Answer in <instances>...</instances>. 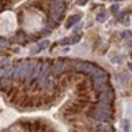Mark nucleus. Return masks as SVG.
<instances>
[{"label":"nucleus","instance_id":"obj_1","mask_svg":"<svg viewBox=\"0 0 132 132\" xmlns=\"http://www.w3.org/2000/svg\"><path fill=\"white\" fill-rule=\"evenodd\" d=\"M15 28V15L11 11H6L0 15V33L8 34Z\"/></svg>","mask_w":132,"mask_h":132},{"label":"nucleus","instance_id":"obj_2","mask_svg":"<svg viewBox=\"0 0 132 132\" xmlns=\"http://www.w3.org/2000/svg\"><path fill=\"white\" fill-rule=\"evenodd\" d=\"M123 129H124V132L129 131V123H128L127 120H124L123 121Z\"/></svg>","mask_w":132,"mask_h":132},{"label":"nucleus","instance_id":"obj_4","mask_svg":"<svg viewBox=\"0 0 132 132\" xmlns=\"http://www.w3.org/2000/svg\"><path fill=\"white\" fill-rule=\"evenodd\" d=\"M48 44H49V42H48V41H46V42L41 43V46H42V48H45V47H47V46H48Z\"/></svg>","mask_w":132,"mask_h":132},{"label":"nucleus","instance_id":"obj_3","mask_svg":"<svg viewBox=\"0 0 132 132\" xmlns=\"http://www.w3.org/2000/svg\"><path fill=\"white\" fill-rule=\"evenodd\" d=\"M34 130H35V132H40V130H41V125H40L39 122H35L34 123Z\"/></svg>","mask_w":132,"mask_h":132}]
</instances>
